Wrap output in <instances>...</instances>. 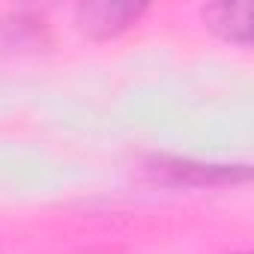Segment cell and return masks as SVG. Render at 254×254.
Segmentation results:
<instances>
[{"instance_id": "obj_3", "label": "cell", "mask_w": 254, "mask_h": 254, "mask_svg": "<svg viewBox=\"0 0 254 254\" xmlns=\"http://www.w3.org/2000/svg\"><path fill=\"white\" fill-rule=\"evenodd\" d=\"M203 21L227 42H251V6L248 3H215L203 9Z\"/></svg>"}, {"instance_id": "obj_4", "label": "cell", "mask_w": 254, "mask_h": 254, "mask_svg": "<svg viewBox=\"0 0 254 254\" xmlns=\"http://www.w3.org/2000/svg\"><path fill=\"white\" fill-rule=\"evenodd\" d=\"M230 254H248V251H230Z\"/></svg>"}, {"instance_id": "obj_2", "label": "cell", "mask_w": 254, "mask_h": 254, "mask_svg": "<svg viewBox=\"0 0 254 254\" xmlns=\"http://www.w3.org/2000/svg\"><path fill=\"white\" fill-rule=\"evenodd\" d=\"M156 171L174 183H191V186H203V183H233V180H245L248 171L245 168H227V165H197V162H159Z\"/></svg>"}, {"instance_id": "obj_1", "label": "cell", "mask_w": 254, "mask_h": 254, "mask_svg": "<svg viewBox=\"0 0 254 254\" xmlns=\"http://www.w3.org/2000/svg\"><path fill=\"white\" fill-rule=\"evenodd\" d=\"M141 15H144V6H135V3H84V6H78L81 30L90 36H99V39L123 33Z\"/></svg>"}]
</instances>
